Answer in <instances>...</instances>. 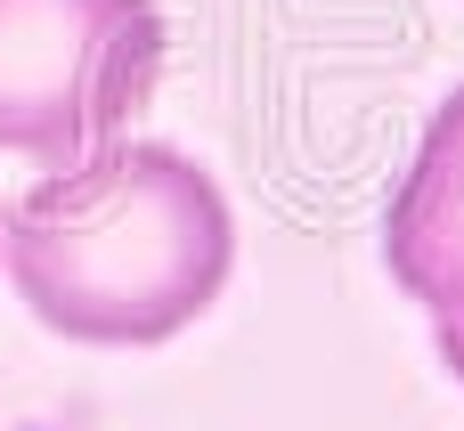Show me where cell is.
<instances>
[{"mask_svg": "<svg viewBox=\"0 0 464 431\" xmlns=\"http://www.w3.org/2000/svg\"><path fill=\"white\" fill-rule=\"evenodd\" d=\"M440 359H449V375L464 383V326H440Z\"/></svg>", "mask_w": 464, "mask_h": 431, "instance_id": "277c9868", "label": "cell"}, {"mask_svg": "<svg viewBox=\"0 0 464 431\" xmlns=\"http://www.w3.org/2000/svg\"><path fill=\"white\" fill-rule=\"evenodd\" d=\"M0 269L65 342H171L237 269V212L204 163L155 139H114L41 171L0 212Z\"/></svg>", "mask_w": 464, "mask_h": 431, "instance_id": "6da1fadb", "label": "cell"}, {"mask_svg": "<svg viewBox=\"0 0 464 431\" xmlns=\"http://www.w3.org/2000/svg\"><path fill=\"white\" fill-rule=\"evenodd\" d=\"M163 81L155 0H0V155L49 171L114 147Z\"/></svg>", "mask_w": 464, "mask_h": 431, "instance_id": "7a4b0ae2", "label": "cell"}, {"mask_svg": "<svg viewBox=\"0 0 464 431\" xmlns=\"http://www.w3.org/2000/svg\"><path fill=\"white\" fill-rule=\"evenodd\" d=\"M383 261L408 302L432 310V326H464V81L432 106L392 212H383Z\"/></svg>", "mask_w": 464, "mask_h": 431, "instance_id": "3957f363", "label": "cell"}]
</instances>
